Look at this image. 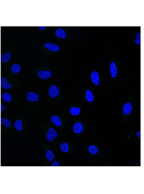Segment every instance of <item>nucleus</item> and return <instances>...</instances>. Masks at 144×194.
<instances>
[{"instance_id": "obj_1", "label": "nucleus", "mask_w": 144, "mask_h": 194, "mask_svg": "<svg viewBox=\"0 0 144 194\" xmlns=\"http://www.w3.org/2000/svg\"><path fill=\"white\" fill-rule=\"evenodd\" d=\"M59 93V90L58 87L56 85H52L49 87V91H48V94L50 97L52 98H54L57 97Z\"/></svg>"}, {"instance_id": "obj_2", "label": "nucleus", "mask_w": 144, "mask_h": 194, "mask_svg": "<svg viewBox=\"0 0 144 194\" xmlns=\"http://www.w3.org/2000/svg\"><path fill=\"white\" fill-rule=\"evenodd\" d=\"M57 137V133L52 127H50L47 134H46V138L49 141H53L54 138Z\"/></svg>"}, {"instance_id": "obj_3", "label": "nucleus", "mask_w": 144, "mask_h": 194, "mask_svg": "<svg viewBox=\"0 0 144 194\" xmlns=\"http://www.w3.org/2000/svg\"><path fill=\"white\" fill-rule=\"evenodd\" d=\"M37 74L38 77L41 79H48L52 76V73L49 71H38Z\"/></svg>"}, {"instance_id": "obj_4", "label": "nucleus", "mask_w": 144, "mask_h": 194, "mask_svg": "<svg viewBox=\"0 0 144 194\" xmlns=\"http://www.w3.org/2000/svg\"><path fill=\"white\" fill-rule=\"evenodd\" d=\"M44 47L52 52H58L60 50V47L54 43H47L44 45Z\"/></svg>"}, {"instance_id": "obj_5", "label": "nucleus", "mask_w": 144, "mask_h": 194, "mask_svg": "<svg viewBox=\"0 0 144 194\" xmlns=\"http://www.w3.org/2000/svg\"><path fill=\"white\" fill-rule=\"evenodd\" d=\"M39 99V95L35 93L30 92L27 94V100L29 102H37Z\"/></svg>"}, {"instance_id": "obj_6", "label": "nucleus", "mask_w": 144, "mask_h": 194, "mask_svg": "<svg viewBox=\"0 0 144 194\" xmlns=\"http://www.w3.org/2000/svg\"><path fill=\"white\" fill-rule=\"evenodd\" d=\"M109 68H110L111 76H112V78H115L117 76V69L115 62H112L111 63L109 64Z\"/></svg>"}, {"instance_id": "obj_7", "label": "nucleus", "mask_w": 144, "mask_h": 194, "mask_svg": "<svg viewBox=\"0 0 144 194\" xmlns=\"http://www.w3.org/2000/svg\"><path fill=\"white\" fill-rule=\"evenodd\" d=\"M91 80L95 85H98L99 84V76L97 71H93L91 76Z\"/></svg>"}, {"instance_id": "obj_8", "label": "nucleus", "mask_w": 144, "mask_h": 194, "mask_svg": "<svg viewBox=\"0 0 144 194\" xmlns=\"http://www.w3.org/2000/svg\"><path fill=\"white\" fill-rule=\"evenodd\" d=\"M55 34L58 38H63V39H65L67 38V35H66L65 31L62 28H59L57 29L55 31Z\"/></svg>"}, {"instance_id": "obj_9", "label": "nucleus", "mask_w": 144, "mask_h": 194, "mask_svg": "<svg viewBox=\"0 0 144 194\" xmlns=\"http://www.w3.org/2000/svg\"><path fill=\"white\" fill-rule=\"evenodd\" d=\"M132 110H133V107L132 105L130 103H126L123 106V113L125 115H129L130 114Z\"/></svg>"}, {"instance_id": "obj_10", "label": "nucleus", "mask_w": 144, "mask_h": 194, "mask_svg": "<svg viewBox=\"0 0 144 194\" xmlns=\"http://www.w3.org/2000/svg\"><path fill=\"white\" fill-rule=\"evenodd\" d=\"M1 85L2 88L5 89H11L12 87L11 84H10L7 81V80L5 77H2L1 79Z\"/></svg>"}, {"instance_id": "obj_11", "label": "nucleus", "mask_w": 144, "mask_h": 194, "mask_svg": "<svg viewBox=\"0 0 144 194\" xmlns=\"http://www.w3.org/2000/svg\"><path fill=\"white\" fill-rule=\"evenodd\" d=\"M73 132L76 134H79L83 132V127L82 124L80 123H77L73 127Z\"/></svg>"}, {"instance_id": "obj_12", "label": "nucleus", "mask_w": 144, "mask_h": 194, "mask_svg": "<svg viewBox=\"0 0 144 194\" xmlns=\"http://www.w3.org/2000/svg\"><path fill=\"white\" fill-rule=\"evenodd\" d=\"M51 122L57 127H60L62 125V122L59 117L57 115H53L51 118Z\"/></svg>"}, {"instance_id": "obj_13", "label": "nucleus", "mask_w": 144, "mask_h": 194, "mask_svg": "<svg viewBox=\"0 0 144 194\" xmlns=\"http://www.w3.org/2000/svg\"><path fill=\"white\" fill-rule=\"evenodd\" d=\"M11 58V55L10 53H6L1 55V62L2 63H7Z\"/></svg>"}, {"instance_id": "obj_14", "label": "nucleus", "mask_w": 144, "mask_h": 194, "mask_svg": "<svg viewBox=\"0 0 144 194\" xmlns=\"http://www.w3.org/2000/svg\"><path fill=\"white\" fill-rule=\"evenodd\" d=\"M86 99L88 102H92L94 100V95L93 93L89 90H88L86 91Z\"/></svg>"}, {"instance_id": "obj_15", "label": "nucleus", "mask_w": 144, "mask_h": 194, "mask_svg": "<svg viewBox=\"0 0 144 194\" xmlns=\"http://www.w3.org/2000/svg\"><path fill=\"white\" fill-rule=\"evenodd\" d=\"M70 113L71 114L74 115V116H77L80 113V109L79 108L72 107L70 109Z\"/></svg>"}, {"instance_id": "obj_16", "label": "nucleus", "mask_w": 144, "mask_h": 194, "mask_svg": "<svg viewBox=\"0 0 144 194\" xmlns=\"http://www.w3.org/2000/svg\"><path fill=\"white\" fill-rule=\"evenodd\" d=\"M2 98L5 102H10L12 100V96L9 93H4L2 94Z\"/></svg>"}, {"instance_id": "obj_17", "label": "nucleus", "mask_w": 144, "mask_h": 194, "mask_svg": "<svg viewBox=\"0 0 144 194\" xmlns=\"http://www.w3.org/2000/svg\"><path fill=\"white\" fill-rule=\"evenodd\" d=\"M15 127L18 131H21L23 129V125H22V122L21 120L18 119L16 121L15 123Z\"/></svg>"}, {"instance_id": "obj_18", "label": "nucleus", "mask_w": 144, "mask_h": 194, "mask_svg": "<svg viewBox=\"0 0 144 194\" xmlns=\"http://www.w3.org/2000/svg\"><path fill=\"white\" fill-rule=\"evenodd\" d=\"M46 156L47 159L49 161H52L54 159V156L53 153L51 150H47L46 153Z\"/></svg>"}, {"instance_id": "obj_19", "label": "nucleus", "mask_w": 144, "mask_h": 194, "mask_svg": "<svg viewBox=\"0 0 144 194\" xmlns=\"http://www.w3.org/2000/svg\"><path fill=\"white\" fill-rule=\"evenodd\" d=\"M60 149L63 153H67L69 151V145L67 143H63L60 146Z\"/></svg>"}, {"instance_id": "obj_20", "label": "nucleus", "mask_w": 144, "mask_h": 194, "mask_svg": "<svg viewBox=\"0 0 144 194\" xmlns=\"http://www.w3.org/2000/svg\"><path fill=\"white\" fill-rule=\"evenodd\" d=\"M88 150H89V153L93 155H95L98 152V149L95 145H91L88 148Z\"/></svg>"}, {"instance_id": "obj_21", "label": "nucleus", "mask_w": 144, "mask_h": 194, "mask_svg": "<svg viewBox=\"0 0 144 194\" xmlns=\"http://www.w3.org/2000/svg\"><path fill=\"white\" fill-rule=\"evenodd\" d=\"M21 68L18 64H15L12 66L11 67V71L13 73H18L20 72Z\"/></svg>"}, {"instance_id": "obj_22", "label": "nucleus", "mask_w": 144, "mask_h": 194, "mask_svg": "<svg viewBox=\"0 0 144 194\" xmlns=\"http://www.w3.org/2000/svg\"><path fill=\"white\" fill-rule=\"evenodd\" d=\"M1 124L2 125L4 124L6 127H11V123L9 120L5 118H1Z\"/></svg>"}, {"instance_id": "obj_23", "label": "nucleus", "mask_w": 144, "mask_h": 194, "mask_svg": "<svg viewBox=\"0 0 144 194\" xmlns=\"http://www.w3.org/2000/svg\"><path fill=\"white\" fill-rule=\"evenodd\" d=\"M137 38L135 39V43L136 44L140 45L141 44V32H139L138 34L136 35Z\"/></svg>"}, {"instance_id": "obj_24", "label": "nucleus", "mask_w": 144, "mask_h": 194, "mask_svg": "<svg viewBox=\"0 0 144 194\" xmlns=\"http://www.w3.org/2000/svg\"><path fill=\"white\" fill-rule=\"evenodd\" d=\"M59 162L58 161H54L53 162V164H52L51 165V166H59Z\"/></svg>"}, {"instance_id": "obj_25", "label": "nucleus", "mask_w": 144, "mask_h": 194, "mask_svg": "<svg viewBox=\"0 0 144 194\" xmlns=\"http://www.w3.org/2000/svg\"><path fill=\"white\" fill-rule=\"evenodd\" d=\"M136 136H137V137H138L139 138H141V131L139 130L138 133H136Z\"/></svg>"}, {"instance_id": "obj_26", "label": "nucleus", "mask_w": 144, "mask_h": 194, "mask_svg": "<svg viewBox=\"0 0 144 194\" xmlns=\"http://www.w3.org/2000/svg\"><path fill=\"white\" fill-rule=\"evenodd\" d=\"M4 109H5V106H4V105H3V104H2H2H1V112H2V111H4Z\"/></svg>"}, {"instance_id": "obj_27", "label": "nucleus", "mask_w": 144, "mask_h": 194, "mask_svg": "<svg viewBox=\"0 0 144 194\" xmlns=\"http://www.w3.org/2000/svg\"><path fill=\"white\" fill-rule=\"evenodd\" d=\"M46 27H38V28L40 29V30H41V31H43V30H44L45 29V28H46Z\"/></svg>"}]
</instances>
